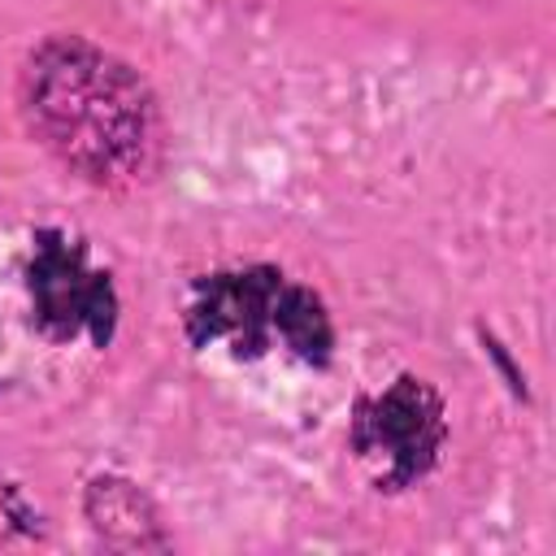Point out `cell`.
<instances>
[{
	"mask_svg": "<svg viewBox=\"0 0 556 556\" xmlns=\"http://www.w3.org/2000/svg\"><path fill=\"white\" fill-rule=\"evenodd\" d=\"M182 330L191 348H226L235 361L287 352L300 365L326 369L334 356L330 308L313 287L274 265H239L195 278Z\"/></svg>",
	"mask_w": 556,
	"mask_h": 556,
	"instance_id": "2",
	"label": "cell"
},
{
	"mask_svg": "<svg viewBox=\"0 0 556 556\" xmlns=\"http://www.w3.org/2000/svg\"><path fill=\"white\" fill-rule=\"evenodd\" d=\"M26 135L96 191H139L165 169V117L148 78L83 35L39 39L13 83Z\"/></svg>",
	"mask_w": 556,
	"mask_h": 556,
	"instance_id": "1",
	"label": "cell"
},
{
	"mask_svg": "<svg viewBox=\"0 0 556 556\" xmlns=\"http://www.w3.org/2000/svg\"><path fill=\"white\" fill-rule=\"evenodd\" d=\"M83 517L96 530L100 543L126 547V552H148V547H169V534L161 530V513L152 500L122 473H100L83 491Z\"/></svg>",
	"mask_w": 556,
	"mask_h": 556,
	"instance_id": "5",
	"label": "cell"
},
{
	"mask_svg": "<svg viewBox=\"0 0 556 556\" xmlns=\"http://www.w3.org/2000/svg\"><path fill=\"white\" fill-rule=\"evenodd\" d=\"M26 304H30L35 330L52 343L87 339L91 348H109L117 334L122 304L109 269L91 265L87 248L56 226H43L30 235Z\"/></svg>",
	"mask_w": 556,
	"mask_h": 556,
	"instance_id": "4",
	"label": "cell"
},
{
	"mask_svg": "<svg viewBox=\"0 0 556 556\" xmlns=\"http://www.w3.org/2000/svg\"><path fill=\"white\" fill-rule=\"evenodd\" d=\"M447 443V408L443 395L417 378L400 374L374 395H361L348 417V452L374 482V491H408L417 486Z\"/></svg>",
	"mask_w": 556,
	"mask_h": 556,
	"instance_id": "3",
	"label": "cell"
}]
</instances>
